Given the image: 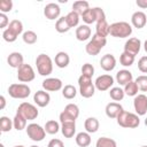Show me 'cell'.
<instances>
[{"label": "cell", "mask_w": 147, "mask_h": 147, "mask_svg": "<svg viewBox=\"0 0 147 147\" xmlns=\"http://www.w3.org/2000/svg\"><path fill=\"white\" fill-rule=\"evenodd\" d=\"M47 147H64V145H63L62 140H60V139H52L48 142Z\"/></svg>", "instance_id": "obj_47"}, {"label": "cell", "mask_w": 147, "mask_h": 147, "mask_svg": "<svg viewBox=\"0 0 147 147\" xmlns=\"http://www.w3.org/2000/svg\"><path fill=\"white\" fill-rule=\"evenodd\" d=\"M141 147H147V146H141Z\"/></svg>", "instance_id": "obj_55"}, {"label": "cell", "mask_w": 147, "mask_h": 147, "mask_svg": "<svg viewBox=\"0 0 147 147\" xmlns=\"http://www.w3.org/2000/svg\"><path fill=\"white\" fill-rule=\"evenodd\" d=\"M94 92H95V85L92 82L84 83V84L79 85V93L83 98L88 99V98L94 95Z\"/></svg>", "instance_id": "obj_24"}, {"label": "cell", "mask_w": 147, "mask_h": 147, "mask_svg": "<svg viewBox=\"0 0 147 147\" xmlns=\"http://www.w3.org/2000/svg\"><path fill=\"white\" fill-rule=\"evenodd\" d=\"M54 62H55V65L59 67V68H67L69 65L70 57H69L68 53H65V52H59L55 55Z\"/></svg>", "instance_id": "obj_27"}, {"label": "cell", "mask_w": 147, "mask_h": 147, "mask_svg": "<svg viewBox=\"0 0 147 147\" xmlns=\"http://www.w3.org/2000/svg\"><path fill=\"white\" fill-rule=\"evenodd\" d=\"M16 113L21 114V115H22L25 119H28V121H33V119H36V118L38 117V115H39V111H38L37 107L33 106L32 103H29V102H22V103L18 106Z\"/></svg>", "instance_id": "obj_9"}, {"label": "cell", "mask_w": 147, "mask_h": 147, "mask_svg": "<svg viewBox=\"0 0 147 147\" xmlns=\"http://www.w3.org/2000/svg\"><path fill=\"white\" fill-rule=\"evenodd\" d=\"M109 95L114 101H121V100H123L125 93H124V90H122L118 86V87H111L109 91Z\"/></svg>", "instance_id": "obj_40"}, {"label": "cell", "mask_w": 147, "mask_h": 147, "mask_svg": "<svg viewBox=\"0 0 147 147\" xmlns=\"http://www.w3.org/2000/svg\"><path fill=\"white\" fill-rule=\"evenodd\" d=\"M136 3L140 8H147V0H137Z\"/></svg>", "instance_id": "obj_48"}, {"label": "cell", "mask_w": 147, "mask_h": 147, "mask_svg": "<svg viewBox=\"0 0 147 147\" xmlns=\"http://www.w3.org/2000/svg\"><path fill=\"white\" fill-rule=\"evenodd\" d=\"M144 49H145V52L147 53V39H146L145 42H144Z\"/></svg>", "instance_id": "obj_50"}, {"label": "cell", "mask_w": 147, "mask_h": 147, "mask_svg": "<svg viewBox=\"0 0 147 147\" xmlns=\"http://www.w3.org/2000/svg\"><path fill=\"white\" fill-rule=\"evenodd\" d=\"M133 80V76H132V72L126 70V69H122L119 70L117 74H116V82L122 85V86H125L127 83L132 82Z\"/></svg>", "instance_id": "obj_22"}, {"label": "cell", "mask_w": 147, "mask_h": 147, "mask_svg": "<svg viewBox=\"0 0 147 147\" xmlns=\"http://www.w3.org/2000/svg\"><path fill=\"white\" fill-rule=\"evenodd\" d=\"M95 33L102 37H107L109 34V24L105 18H100L96 21V28H95Z\"/></svg>", "instance_id": "obj_25"}, {"label": "cell", "mask_w": 147, "mask_h": 147, "mask_svg": "<svg viewBox=\"0 0 147 147\" xmlns=\"http://www.w3.org/2000/svg\"><path fill=\"white\" fill-rule=\"evenodd\" d=\"M44 129H45L46 133H48V134H56V133L61 130L59 122H56V121H54V119L47 121L46 124H45V126H44Z\"/></svg>", "instance_id": "obj_32"}, {"label": "cell", "mask_w": 147, "mask_h": 147, "mask_svg": "<svg viewBox=\"0 0 147 147\" xmlns=\"http://www.w3.org/2000/svg\"><path fill=\"white\" fill-rule=\"evenodd\" d=\"M131 23L137 29H142L147 23V16L144 11H134L131 16Z\"/></svg>", "instance_id": "obj_18"}, {"label": "cell", "mask_w": 147, "mask_h": 147, "mask_svg": "<svg viewBox=\"0 0 147 147\" xmlns=\"http://www.w3.org/2000/svg\"><path fill=\"white\" fill-rule=\"evenodd\" d=\"M100 67L105 71H111L116 67V59L113 54H105L100 60Z\"/></svg>", "instance_id": "obj_19"}, {"label": "cell", "mask_w": 147, "mask_h": 147, "mask_svg": "<svg viewBox=\"0 0 147 147\" xmlns=\"http://www.w3.org/2000/svg\"><path fill=\"white\" fill-rule=\"evenodd\" d=\"M76 94H77V90H76V87H75L74 85L68 84V85H65V86L62 88V95H63L65 99H68V100L74 99V98L76 96Z\"/></svg>", "instance_id": "obj_39"}, {"label": "cell", "mask_w": 147, "mask_h": 147, "mask_svg": "<svg viewBox=\"0 0 147 147\" xmlns=\"http://www.w3.org/2000/svg\"><path fill=\"white\" fill-rule=\"evenodd\" d=\"M36 67L40 76H49L53 71V61L47 54H39L36 59Z\"/></svg>", "instance_id": "obj_4"}, {"label": "cell", "mask_w": 147, "mask_h": 147, "mask_svg": "<svg viewBox=\"0 0 147 147\" xmlns=\"http://www.w3.org/2000/svg\"><path fill=\"white\" fill-rule=\"evenodd\" d=\"M26 121L21 114L16 113V115L13 118V124H14V129H16L17 131H22L23 129H26Z\"/></svg>", "instance_id": "obj_31"}, {"label": "cell", "mask_w": 147, "mask_h": 147, "mask_svg": "<svg viewBox=\"0 0 147 147\" xmlns=\"http://www.w3.org/2000/svg\"><path fill=\"white\" fill-rule=\"evenodd\" d=\"M99 126H100V123L95 117H88L84 122V127L88 133H95L99 130Z\"/></svg>", "instance_id": "obj_28"}, {"label": "cell", "mask_w": 147, "mask_h": 147, "mask_svg": "<svg viewBox=\"0 0 147 147\" xmlns=\"http://www.w3.org/2000/svg\"><path fill=\"white\" fill-rule=\"evenodd\" d=\"M22 32H23V23L18 20H13L7 26V29L3 30L2 38L7 42H14Z\"/></svg>", "instance_id": "obj_1"}, {"label": "cell", "mask_w": 147, "mask_h": 147, "mask_svg": "<svg viewBox=\"0 0 147 147\" xmlns=\"http://www.w3.org/2000/svg\"><path fill=\"white\" fill-rule=\"evenodd\" d=\"M23 61H24L23 55H22L21 53H18V52H13V53H10V54L8 55V57H7V62H8L9 67L16 68V69H18L22 64H24Z\"/></svg>", "instance_id": "obj_21"}, {"label": "cell", "mask_w": 147, "mask_h": 147, "mask_svg": "<svg viewBox=\"0 0 147 147\" xmlns=\"http://www.w3.org/2000/svg\"><path fill=\"white\" fill-rule=\"evenodd\" d=\"M82 75L92 78V76L94 75V67H93L91 63H85V64H83V67H82Z\"/></svg>", "instance_id": "obj_44"}, {"label": "cell", "mask_w": 147, "mask_h": 147, "mask_svg": "<svg viewBox=\"0 0 147 147\" xmlns=\"http://www.w3.org/2000/svg\"><path fill=\"white\" fill-rule=\"evenodd\" d=\"M116 119H117V124L125 129H136L140 124V118L137 114L129 113L125 110H123Z\"/></svg>", "instance_id": "obj_3"}, {"label": "cell", "mask_w": 147, "mask_h": 147, "mask_svg": "<svg viewBox=\"0 0 147 147\" xmlns=\"http://www.w3.org/2000/svg\"><path fill=\"white\" fill-rule=\"evenodd\" d=\"M75 140L79 147H87L91 144V136L88 132H79L76 134Z\"/></svg>", "instance_id": "obj_29"}, {"label": "cell", "mask_w": 147, "mask_h": 147, "mask_svg": "<svg viewBox=\"0 0 147 147\" xmlns=\"http://www.w3.org/2000/svg\"><path fill=\"white\" fill-rule=\"evenodd\" d=\"M14 147H24V146H22V145H17V146H14Z\"/></svg>", "instance_id": "obj_52"}, {"label": "cell", "mask_w": 147, "mask_h": 147, "mask_svg": "<svg viewBox=\"0 0 147 147\" xmlns=\"http://www.w3.org/2000/svg\"><path fill=\"white\" fill-rule=\"evenodd\" d=\"M22 39H23V41H24L25 44H28V45H33V44L37 41L38 37H37V33H36L34 31L28 30V31L23 32Z\"/></svg>", "instance_id": "obj_38"}, {"label": "cell", "mask_w": 147, "mask_h": 147, "mask_svg": "<svg viewBox=\"0 0 147 147\" xmlns=\"http://www.w3.org/2000/svg\"><path fill=\"white\" fill-rule=\"evenodd\" d=\"M36 77V74H34V70L33 68L28 64V63H24L22 64L18 69H17V79L22 83H29V82H32Z\"/></svg>", "instance_id": "obj_11"}, {"label": "cell", "mask_w": 147, "mask_h": 147, "mask_svg": "<svg viewBox=\"0 0 147 147\" xmlns=\"http://www.w3.org/2000/svg\"><path fill=\"white\" fill-rule=\"evenodd\" d=\"M60 14H61V8L57 3H54V2H51V3H47L44 8V15L47 20H59L60 17Z\"/></svg>", "instance_id": "obj_16"}, {"label": "cell", "mask_w": 147, "mask_h": 147, "mask_svg": "<svg viewBox=\"0 0 147 147\" xmlns=\"http://www.w3.org/2000/svg\"><path fill=\"white\" fill-rule=\"evenodd\" d=\"M30 147H39V146H36V145H32V146H30Z\"/></svg>", "instance_id": "obj_53"}, {"label": "cell", "mask_w": 147, "mask_h": 147, "mask_svg": "<svg viewBox=\"0 0 147 147\" xmlns=\"http://www.w3.org/2000/svg\"><path fill=\"white\" fill-rule=\"evenodd\" d=\"M61 132L65 138H72L76 133V123L75 122H65L61 124Z\"/></svg>", "instance_id": "obj_26"}, {"label": "cell", "mask_w": 147, "mask_h": 147, "mask_svg": "<svg viewBox=\"0 0 147 147\" xmlns=\"http://www.w3.org/2000/svg\"><path fill=\"white\" fill-rule=\"evenodd\" d=\"M9 23L10 22H9L7 15L3 14V13H0V28L1 29H5L7 25H9Z\"/></svg>", "instance_id": "obj_46"}, {"label": "cell", "mask_w": 147, "mask_h": 147, "mask_svg": "<svg viewBox=\"0 0 147 147\" xmlns=\"http://www.w3.org/2000/svg\"><path fill=\"white\" fill-rule=\"evenodd\" d=\"M31 93L30 87L26 84H11L8 87V94L13 99H26Z\"/></svg>", "instance_id": "obj_7"}, {"label": "cell", "mask_w": 147, "mask_h": 147, "mask_svg": "<svg viewBox=\"0 0 147 147\" xmlns=\"http://www.w3.org/2000/svg\"><path fill=\"white\" fill-rule=\"evenodd\" d=\"M79 116V108L75 103H68L64 107V110L60 114L59 118L61 124L65 122H76V119Z\"/></svg>", "instance_id": "obj_6"}, {"label": "cell", "mask_w": 147, "mask_h": 147, "mask_svg": "<svg viewBox=\"0 0 147 147\" xmlns=\"http://www.w3.org/2000/svg\"><path fill=\"white\" fill-rule=\"evenodd\" d=\"M82 18L83 21L88 25V24H92L96 21H99L100 18H105L106 15H105V11L102 8L100 7H94V8H88L87 10H85L82 15Z\"/></svg>", "instance_id": "obj_8"}, {"label": "cell", "mask_w": 147, "mask_h": 147, "mask_svg": "<svg viewBox=\"0 0 147 147\" xmlns=\"http://www.w3.org/2000/svg\"><path fill=\"white\" fill-rule=\"evenodd\" d=\"M0 102H1V105H0V109H3L5 106H6V98H5L3 95L0 96Z\"/></svg>", "instance_id": "obj_49"}, {"label": "cell", "mask_w": 147, "mask_h": 147, "mask_svg": "<svg viewBox=\"0 0 147 147\" xmlns=\"http://www.w3.org/2000/svg\"><path fill=\"white\" fill-rule=\"evenodd\" d=\"M0 147H5V146H3V145H2V144H1V145H0Z\"/></svg>", "instance_id": "obj_54"}, {"label": "cell", "mask_w": 147, "mask_h": 147, "mask_svg": "<svg viewBox=\"0 0 147 147\" xmlns=\"http://www.w3.org/2000/svg\"><path fill=\"white\" fill-rule=\"evenodd\" d=\"M134 82L137 83L138 88H139L141 92H147V76H146V75L138 76Z\"/></svg>", "instance_id": "obj_42"}, {"label": "cell", "mask_w": 147, "mask_h": 147, "mask_svg": "<svg viewBox=\"0 0 147 147\" xmlns=\"http://www.w3.org/2000/svg\"><path fill=\"white\" fill-rule=\"evenodd\" d=\"M91 28L87 24H82L76 29V38L79 41H85L91 37Z\"/></svg>", "instance_id": "obj_23"}, {"label": "cell", "mask_w": 147, "mask_h": 147, "mask_svg": "<svg viewBox=\"0 0 147 147\" xmlns=\"http://www.w3.org/2000/svg\"><path fill=\"white\" fill-rule=\"evenodd\" d=\"M90 8V3L87 2V1H82V0H79V1H75L74 3H72V10L74 11H76V13H78L79 15H82L85 10H87Z\"/></svg>", "instance_id": "obj_34"}, {"label": "cell", "mask_w": 147, "mask_h": 147, "mask_svg": "<svg viewBox=\"0 0 147 147\" xmlns=\"http://www.w3.org/2000/svg\"><path fill=\"white\" fill-rule=\"evenodd\" d=\"M70 29H71V28H70V25L68 24L65 16L60 17V18L56 21V23H55V30H56L59 33H64V32H68Z\"/></svg>", "instance_id": "obj_30"}, {"label": "cell", "mask_w": 147, "mask_h": 147, "mask_svg": "<svg viewBox=\"0 0 147 147\" xmlns=\"http://www.w3.org/2000/svg\"><path fill=\"white\" fill-rule=\"evenodd\" d=\"M138 91H139V88H138V85H137V83L134 80L127 83L124 86V93L126 95H129V96H136V95H138Z\"/></svg>", "instance_id": "obj_37"}, {"label": "cell", "mask_w": 147, "mask_h": 147, "mask_svg": "<svg viewBox=\"0 0 147 147\" xmlns=\"http://www.w3.org/2000/svg\"><path fill=\"white\" fill-rule=\"evenodd\" d=\"M106 44H107V38L106 37H102V36H99V34L94 33L93 37H92V39L85 46V51H86V53L88 55L95 56L106 46Z\"/></svg>", "instance_id": "obj_5"}, {"label": "cell", "mask_w": 147, "mask_h": 147, "mask_svg": "<svg viewBox=\"0 0 147 147\" xmlns=\"http://www.w3.org/2000/svg\"><path fill=\"white\" fill-rule=\"evenodd\" d=\"M26 134L33 141H42L44 138H45V136H46V131L39 124L31 123V124H29L26 126Z\"/></svg>", "instance_id": "obj_10"}, {"label": "cell", "mask_w": 147, "mask_h": 147, "mask_svg": "<svg viewBox=\"0 0 147 147\" xmlns=\"http://www.w3.org/2000/svg\"><path fill=\"white\" fill-rule=\"evenodd\" d=\"M65 18H67V22H68V24L70 25V28H75V26H77L78 23H79L80 15H79L78 13L71 10L70 13H68V14L65 15Z\"/></svg>", "instance_id": "obj_35"}, {"label": "cell", "mask_w": 147, "mask_h": 147, "mask_svg": "<svg viewBox=\"0 0 147 147\" xmlns=\"http://www.w3.org/2000/svg\"><path fill=\"white\" fill-rule=\"evenodd\" d=\"M42 88L46 92H56L63 88V83L60 78H54V77H49L44 79L42 82Z\"/></svg>", "instance_id": "obj_14"}, {"label": "cell", "mask_w": 147, "mask_h": 147, "mask_svg": "<svg viewBox=\"0 0 147 147\" xmlns=\"http://www.w3.org/2000/svg\"><path fill=\"white\" fill-rule=\"evenodd\" d=\"M109 34L115 38H127L132 34V26L127 22H115L109 25Z\"/></svg>", "instance_id": "obj_2"}, {"label": "cell", "mask_w": 147, "mask_h": 147, "mask_svg": "<svg viewBox=\"0 0 147 147\" xmlns=\"http://www.w3.org/2000/svg\"><path fill=\"white\" fill-rule=\"evenodd\" d=\"M141 48V41L138 38H129L124 44V52L136 56Z\"/></svg>", "instance_id": "obj_15"}, {"label": "cell", "mask_w": 147, "mask_h": 147, "mask_svg": "<svg viewBox=\"0 0 147 147\" xmlns=\"http://www.w3.org/2000/svg\"><path fill=\"white\" fill-rule=\"evenodd\" d=\"M13 126H14L13 121L9 117H7V116L0 117V130H1V132H9Z\"/></svg>", "instance_id": "obj_41"}, {"label": "cell", "mask_w": 147, "mask_h": 147, "mask_svg": "<svg viewBox=\"0 0 147 147\" xmlns=\"http://www.w3.org/2000/svg\"><path fill=\"white\" fill-rule=\"evenodd\" d=\"M95 147H117V144L111 138L100 137L95 142Z\"/></svg>", "instance_id": "obj_33"}, {"label": "cell", "mask_w": 147, "mask_h": 147, "mask_svg": "<svg viewBox=\"0 0 147 147\" xmlns=\"http://www.w3.org/2000/svg\"><path fill=\"white\" fill-rule=\"evenodd\" d=\"M134 59H136V56H133L126 52H123L119 56V63L123 67H131L134 63Z\"/></svg>", "instance_id": "obj_36"}, {"label": "cell", "mask_w": 147, "mask_h": 147, "mask_svg": "<svg viewBox=\"0 0 147 147\" xmlns=\"http://www.w3.org/2000/svg\"><path fill=\"white\" fill-rule=\"evenodd\" d=\"M94 85H95V88L100 92H105L107 90H110L114 85V77L111 75H108V74L101 75L95 79Z\"/></svg>", "instance_id": "obj_12"}, {"label": "cell", "mask_w": 147, "mask_h": 147, "mask_svg": "<svg viewBox=\"0 0 147 147\" xmlns=\"http://www.w3.org/2000/svg\"><path fill=\"white\" fill-rule=\"evenodd\" d=\"M13 9V1L11 0H1L0 1V11L6 14Z\"/></svg>", "instance_id": "obj_43"}, {"label": "cell", "mask_w": 147, "mask_h": 147, "mask_svg": "<svg viewBox=\"0 0 147 147\" xmlns=\"http://www.w3.org/2000/svg\"><path fill=\"white\" fill-rule=\"evenodd\" d=\"M138 69L142 74H147V56H141L138 61Z\"/></svg>", "instance_id": "obj_45"}, {"label": "cell", "mask_w": 147, "mask_h": 147, "mask_svg": "<svg viewBox=\"0 0 147 147\" xmlns=\"http://www.w3.org/2000/svg\"><path fill=\"white\" fill-rule=\"evenodd\" d=\"M133 107L138 116H144L147 113V96L145 94H138L134 96Z\"/></svg>", "instance_id": "obj_13"}, {"label": "cell", "mask_w": 147, "mask_h": 147, "mask_svg": "<svg viewBox=\"0 0 147 147\" xmlns=\"http://www.w3.org/2000/svg\"><path fill=\"white\" fill-rule=\"evenodd\" d=\"M123 107L122 105H119L118 102H109L107 106H106V115L109 117V118H117L118 115L123 111Z\"/></svg>", "instance_id": "obj_20"}, {"label": "cell", "mask_w": 147, "mask_h": 147, "mask_svg": "<svg viewBox=\"0 0 147 147\" xmlns=\"http://www.w3.org/2000/svg\"><path fill=\"white\" fill-rule=\"evenodd\" d=\"M33 101L34 103L38 106V107H46L48 106L49 101H51V95L48 92H46L45 90H40V91H37L33 95Z\"/></svg>", "instance_id": "obj_17"}, {"label": "cell", "mask_w": 147, "mask_h": 147, "mask_svg": "<svg viewBox=\"0 0 147 147\" xmlns=\"http://www.w3.org/2000/svg\"><path fill=\"white\" fill-rule=\"evenodd\" d=\"M145 125H146V126H147V117H146V118H145Z\"/></svg>", "instance_id": "obj_51"}]
</instances>
